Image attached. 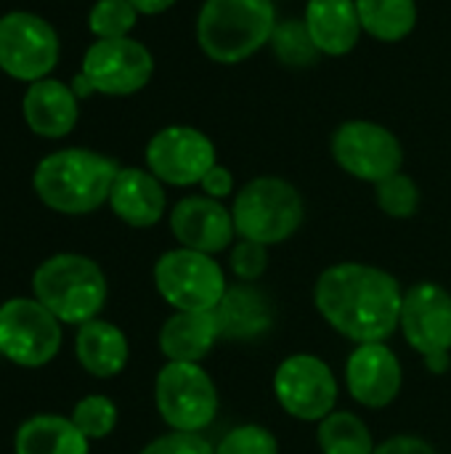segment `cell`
I'll return each instance as SVG.
<instances>
[{"mask_svg":"<svg viewBox=\"0 0 451 454\" xmlns=\"http://www.w3.org/2000/svg\"><path fill=\"white\" fill-rule=\"evenodd\" d=\"M401 303V282L372 263H332L314 285V306L319 317L354 346L385 343L399 333Z\"/></svg>","mask_w":451,"mask_h":454,"instance_id":"1","label":"cell"},{"mask_svg":"<svg viewBox=\"0 0 451 454\" xmlns=\"http://www.w3.org/2000/svg\"><path fill=\"white\" fill-rule=\"evenodd\" d=\"M120 165L93 149H58L40 160L32 176L40 202L61 215H88L109 202Z\"/></svg>","mask_w":451,"mask_h":454,"instance_id":"2","label":"cell"},{"mask_svg":"<svg viewBox=\"0 0 451 454\" xmlns=\"http://www.w3.org/2000/svg\"><path fill=\"white\" fill-rule=\"evenodd\" d=\"M276 24L274 0H205L197 13V43L210 61L234 67L271 45Z\"/></svg>","mask_w":451,"mask_h":454,"instance_id":"3","label":"cell"},{"mask_svg":"<svg viewBox=\"0 0 451 454\" xmlns=\"http://www.w3.org/2000/svg\"><path fill=\"white\" fill-rule=\"evenodd\" d=\"M32 298H37L61 325H85L101 314L109 298L106 274L80 253H56L32 274Z\"/></svg>","mask_w":451,"mask_h":454,"instance_id":"4","label":"cell"},{"mask_svg":"<svg viewBox=\"0 0 451 454\" xmlns=\"http://www.w3.org/2000/svg\"><path fill=\"white\" fill-rule=\"evenodd\" d=\"M231 215L239 239L266 247L292 239L306 218V202L295 184L279 176H258L237 189Z\"/></svg>","mask_w":451,"mask_h":454,"instance_id":"5","label":"cell"},{"mask_svg":"<svg viewBox=\"0 0 451 454\" xmlns=\"http://www.w3.org/2000/svg\"><path fill=\"white\" fill-rule=\"evenodd\" d=\"M154 407L170 431L202 434L215 423L221 396L202 364L165 362L154 378Z\"/></svg>","mask_w":451,"mask_h":454,"instance_id":"6","label":"cell"},{"mask_svg":"<svg viewBox=\"0 0 451 454\" xmlns=\"http://www.w3.org/2000/svg\"><path fill=\"white\" fill-rule=\"evenodd\" d=\"M399 333L423 359L425 370H451V293L439 282H415L404 290Z\"/></svg>","mask_w":451,"mask_h":454,"instance_id":"7","label":"cell"},{"mask_svg":"<svg viewBox=\"0 0 451 454\" xmlns=\"http://www.w3.org/2000/svg\"><path fill=\"white\" fill-rule=\"evenodd\" d=\"M154 287L173 311H215L229 279L215 255L173 247L154 263Z\"/></svg>","mask_w":451,"mask_h":454,"instance_id":"8","label":"cell"},{"mask_svg":"<svg viewBox=\"0 0 451 454\" xmlns=\"http://www.w3.org/2000/svg\"><path fill=\"white\" fill-rule=\"evenodd\" d=\"M335 165L356 181L380 184L404 170V146L399 136L375 120H346L330 138Z\"/></svg>","mask_w":451,"mask_h":454,"instance_id":"9","label":"cell"},{"mask_svg":"<svg viewBox=\"0 0 451 454\" xmlns=\"http://www.w3.org/2000/svg\"><path fill=\"white\" fill-rule=\"evenodd\" d=\"M276 404L300 423H322L338 410L340 380L335 370L314 354H292L274 372Z\"/></svg>","mask_w":451,"mask_h":454,"instance_id":"10","label":"cell"},{"mask_svg":"<svg viewBox=\"0 0 451 454\" xmlns=\"http://www.w3.org/2000/svg\"><path fill=\"white\" fill-rule=\"evenodd\" d=\"M61 322L37 298H11L0 303V356L37 370L61 351Z\"/></svg>","mask_w":451,"mask_h":454,"instance_id":"11","label":"cell"},{"mask_svg":"<svg viewBox=\"0 0 451 454\" xmlns=\"http://www.w3.org/2000/svg\"><path fill=\"white\" fill-rule=\"evenodd\" d=\"M58 35L37 13L11 11L0 16V69L21 82L51 77L58 64Z\"/></svg>","mask_w":451,"mask_h":454,"instance_id":"12","label":"cell"},{"mask_svg":"<svg viewBox=\"0 0 451 454\" xmlns=\"http://www.w3.org/2000/svg\"><path fill=\"white\" fill-rule=\"evenodd\" d=\"M146 170L154 173L165 186H199L205 173L218 165L215 144L207 133L194 125H167L157 130L144 152Z\"/></svg>","mask_w":451,"mask_h":454,"instance_id":"13","label":"cell"},{"mask_svg":"<svg viewBox=\"0 0 451 454\" xmlns=\"http://www.w3.org/2000/svg\"><path fill=\"white\" fill-rule=\"evenodd\" d=\"M93 93L104 96H133L152 82L154 56L152 51L133 37L96 40L85 56L80 69Z\"/></svg>","mask_w":451,"mask_h":454,"instance_id":"14","label":"cell"},{"mask_svg":"<svg viewBox=\"0 0 451 454\" xmlns=\"http://www.w3.org/2000/svg\"><path fill=\"white\" fill-rule=\"evenodd\" d=\"M343 380L356 404L367 410H385L404 388V367L388 343H362L348 354Z\"/></svg>","mask_w":451,"mask_h":454,"instance_id":"15","label":"cell"},{"mask_svg":"<svg viewBox=\"0 0 451 454\" xmlns=\"http://www.w3.org/2000/svg\"><path fill=\"white\" fill-rule=\"evenodd\" d=\"M167 223L178 247H189L197 253H229V247L237 242L231 207L205 194H189L178 200L167 213Z\"/></svg>","mask_w":451,"mask_h":454,"instance_id":"16","label":"cell"},{"mask_svg":"<svg viewBox=\"0 0 451 454\" xmlns=\"http://www.w3.org/2000/svg\"><path fill=\"white\" fill-rule=\"evenodd\" d=\"M106 205L130 229H152L167 213V192L146 168H120Z\"/></svg>","mask_w":451,"mask_h":454,"instance_id":"17","label":"cell"},{"mask_svg":"<svg viewBox=\"0 0 451 454\" xmlns=\"http://www.w3.org/2000/svg\"><path fill=\"white\" fill-rule=\"evenodd\" d=\"M21 112L32 133L43 138H64L80 120V98L72 85L56 77H45L27 85Z\"/></svg>","mask_w":451,"mask_h":454,"instance_id":"18","label":"cell"},{"mask_svg":"<svg viewBox=\"0 0 451 454\" xmlns=\"http://www.w3.org/2000/svg\"><path fill=\"white\" fill-rule=\"evenodd\" d=\"M215 317L221 325V338L237 343L266 338L276 319L271 298L258 285H245V282L229 285L226 295L215 309Z\"/></svg>","mask_w":451,"mask_h":454,"instance_id":"19","label":"cell"},{"mask_svg":"<svg viewBox=\"0 0 451 454\" xmlns=\"http://www.w3.org/2000/svg\"><path fill=\"white\" fill-rule=\"evenodd\" d=\"M303 24L316 51L332 59L351 53L364 35L356 0H308Z\"/></svg>","mask_w":451,"mask_h":454,"instance_id":"20","label":"cell"},{"mask_svg":"<svg viewBox=\"0 0 451 454\" xmlns=\"http://www.w3.org/2000/svg\"><path fill=\"white\" fill-rule=\"evenodd\" d=\"M221 338L215 311H173L159 327V351L167 362L202 364Z\"/></svg>","mask_w":451,"mask_h":454,"instance_id":"21","label":"cell"},{"mask_svg":"<svg viewBox=\"0 0 451 454\" xmlns=\"http://www.w3.org/2000/svg\"><path fill=\"white\" fill-rule=\"evenodd\" d=\"M74 356L90 378L109 380V378H117L128 367L130 343H128V335L117 325L96 317L77 327Z\"/></svg>","mask_w":451,"mask_h":454,"instance_id":"22","label":"cell"},{"mask_svg":"<svg viewBox=\"0 0 451 454\" xmlns=\"http://www.w3.org/2000/svg\"><path fill=\"white\" fill-rule=\"evenodd\" d=\"M16 454H90V442L80 434L72 418L35 415L24 420L13 436Z\"/></svg>","mask_w":451,"mask_h":454,"instance_id":"23","label":"cell"},{"mask_svg":"<svg viewBox=\"0 0 451 454\" xmlns=\"http://www.w3.org/2000/svg\"><path fill=\"white\" fill-rule=\"evenodd\" d=\"M364 35L380 43H401L417 27L415 0H356Z\"/></svg>","mask_w":451,"mask_h":454,"instance_id":"24","label":"cell"},{"mask_svg":"<svg viewBox=\"0 0 451 454\" xmlns=\"http://www.w3.org/2000/svg\"><path fill=\"white\" fill-rule=\"evenodd\" d=\"M316 444L322 454H375L377 450L364 418L348 410H335L316 423Z\"/></svg>","mask_w":451,"mask_h":454,"instance_id":"25","label":"cell"},{"mask_svg":"<svg viewBox=\"0 0 451 454\" xmlns=\"http://www.w3.org/2000/svg\"><path fill=\"white\" fill-rule=\"evenodd\" d=\"M72 423L80 428V434L88 439V442H101L106 436L114 434L117 428V420H120V412H117V404L104 396V394H88L82 396L74 407H72Z\"/></svg>","mask_w":451,"mask_h":454,"instance_id":"26","label":"cell"},{"mask_svg":"<svg viewBox=\"0 0 451 454\" xmlns=\"http://www.w3.org/2000/svg\"><path fill=\"white\" fill-rule=\"evenodd\" d=\"M138 11L130 0H96L88 13V29L96 40H114V37H130Z\"/></svg>","mask_w":451,"mask_h":454,"instance_id":"27","label":"cell"},{"mask_svg":"<svg viewBox=\"0 0 451 454\" xmlns=\"http://www.w3.org/2000/svg\"><path fill=\"white\" fill-rule=\"evenodd\" d=\"M271 48L279 56V61L287 67H311L322 56L316 51V45L311 43L303 19L279 21L274 29V37H271Z\"/></svg>","mask_w":451,"mask_h":454,"instance_id":"28","label":"cell"},{"mask_svg":"<svg viewBox=\"0 0 451 454\" xmlns=\"http://www.w3.org/2000/svg\"><path fill=\"white\" fill-rule=\"evenodd\" d=\"M375 200H377V207L385 215L407 221V218H412L420 210L423 194H420L417 181L401 170V173H393L391 178L375 184Z\"/></svg>","mask_w":451,"mask_h":454,"instance_id":"29","label":"cell"},{"mask_svg":"<svg viewBox=\"0 0 451 454\" xmlns=\"http://www.w3.org/2000/svg\"><path fill=\"white\" fill-rule=\"evenodd\" d=\"M215 454H279V439L266 426L245 423L221 436Z\"/></svg>","mask_w":451,"mask_h":454,"instance_id":"30","label":"cell"},{"mask_svg":"<svg viewBox=\"0 0 451 454\" xmlns=\"http://www.w3.org/2000/svg\"><path fill=\"white\" fill-rule=\"evenodd\" d=\"M268 269V247L250 242V239H239L229 247V271L237 282L245 285H255Z\"/></svg>","mask_w":451,"mask_h":454,"instance_id":"31","label":"cell"},{"mask_svg":"<svg viewBox=\"0 0 451 454\" xmlns=\"http://www.w3.org/2000/svg\"><path fill=\"white\" fill-rule=\"evenodd\" d=\"M138 454H215V447L202 434L170 431V434L152 439Z\"/></svg>","mask_w":451,"mask_h":454,"instance_id":"32","label":"cell"},{"mask_svg":"<svg viewBox=\"0 0 451 454\" xmlns=\"http://www.w3.org/2000/svg\"><path fill=\"white\" fill-rule=\"evenodd\" d=\"M199 189H202V194L205 197H213V200H229V197H234L237 194V181H234V173L226 168V165H213L207 173H205V178L199 181Z\"/></svg>","mask_w":451,"mask_h":454,"instance_id":"33","label":"cell"},{"mask_svg":"<svg viewBox=\"0 0 451 454\" xmlns=\"http://www.w3.org/2000/svg\"><path fill=\"white\" fill-rule=\"evenodd\" d=\"M375 454H439L433 444H428L425 439L420 436H412V434H396L385 442L377 444Z\"/></svg>","mask_w":451,"mask_h":454,"instance_id":"34","label":"cell"},{"mask_svg":"<svg viewBox=\"0 0 451 454\" xmlns=\"http://www.w3.org/2000/svg\"><path fill=\"white\" fill-rule=\"evenodd\" d=\"M136 5L138 13L144 16H157V13H165L167 8H173L178 0H130Z\"/></svg>","mask_w":451,"mask_h":454,"instance_id":"35","label":"cell"},{"mask_svg":"<svg viewBox=\"0 0 451 454\" xmlns=\"http://www.w3.org/2000/svg\"><path fill=\"white\" fill-rule=\"evenodd\" d=\"M72 90L77 93V98H85V96H90V93H93V88H90V82H88V77H85L82 72L72 80Z\"/></svg>","mask_w":451,"mask_h":454,"instance_id":"36","label":"cell"}]
</instances>
